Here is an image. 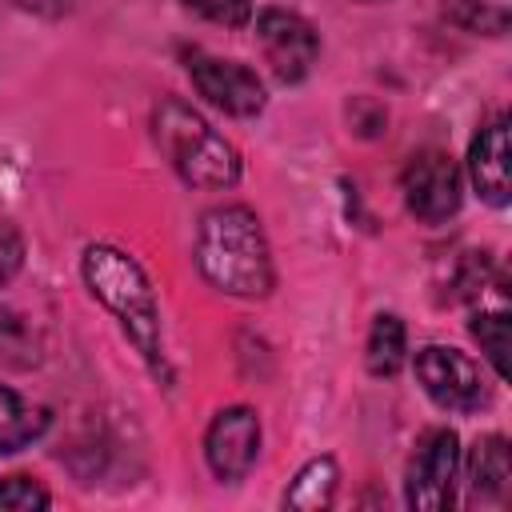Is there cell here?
<instances>
[{
    "label": "cell",
    "mask_w": 512,
    "mask_h": 512,
    "mask_svg": "<svg viewBox=\"0 0 512 512\" xmlns=\"http://www.w3.org/2000/svg\"><path fill=\"white\" fill-rule=\"evenodd\" d=\"M48 428V412L0 384V452H20Z\"/></svg>",
    "instance_id": "obj_11"
},
{
    "label": "cell",
    "mask_w": 512,
    "mask_h": 512,
    "mask_svg": "<svg viewBox=\"0 0 512 512\" xmlns=\"http://www.w3.org/2000/svg\"><path fill=\"white\" fill-rule=\"evenodd\" d=\"M0 360L16 368H32L40 360L36 332L20 312H0Z\"/></svg>",
    "instance_id": "obj_16"
},
{
    "label": "cell",
    "mask_w": 512,
    "mask_h": 512,
    "mask_svg": "<svg viewBox=\"0 0 512 512\" xmlns=\"http://www.w3.org/2000/svg\"><path fill=\"white\" fill-rule=\"evenodd\" d=\"M188 72L192 84L200 88V96H208L216 108L232 112V116H256L264 108V84L252 68L236 64V60H220L208 52H188Z\"/></svg>",
    "instance_id": "obj_8"
},
{
    "label": "cell",
    "mask_w": 512,
    "mask_h": 512,
    "mask_svg": "<svg viewBox=\"0 0 512 512\" xmlns=\"http://www.w3.org/2000/svg\"><path fill=\"white\" fill-rule=\"evenodd\" d=\"M184 4L200 16H208L212 24H228V28H236L252 16V0H184Z\"/></svg>",
    "instance_id": "obj_19"
},
{
    "label": "cell",
    "mask_w": 512,
    "mask_h": 512,
    "mask_svg": "<svg viewBox=\"0 0 512 512\" xmlns=\"http://www.w3.org/2000/svg\"><path fill=\"white\" fill-rule=\"evenodd\" d=\"M84 280H88L92 296L124 324V332L132 336V344L140 348V356L160 372L164 368L160 308H156V292H152L144 268L132 256H124L120 248L92 244L84 252Z\"/></svg>",
    "instance_id": "obj_2"
},
{
    "label": "cell",
    "mask_w": 512,
    "mask_h": 512,
    "mask_svg": "<svg viewBox=\"0 0 512 512\" xmlns=\"http://www.w3.org/2000/svg\"><path fill=\"white\" fill-rule=\"evenodd\" d=\"M336 480H340L336 460L332 456H316V460H308L300 468V476L284 492V504L288 508H328L332 496H336Z\"/></svg>",
    "instance_id": "obj_13"
},
{
    "label": "cell",
    "mask_w": 512,
    "mask_h": 512,
    "mask_svg": "<svg viewBox=\"0 0 512 512\" xmlns=\"http://www.w3.org/2000/svg\"><path fill=\"white\" fill-rule=\"evenodd\" d=\"M20 260H24V240H20V232H16L12 224H0V284H8V280L16 276Z\"/></svg>",
    "instance_id": "obj_20"
},
{
    "label": "cell",
    "mask_w": 512,
    "mask_h": 512,
    "mask_svg": "<svg viewBox=\"0 0 512 512\" xmlns=\"http://www.w3.org/2000/svg\"><path fill=\"white\" fill-rule=\"evenodd\" d=\"M416 380L440 408H452V412H472L488 400V384L476 360L444 344H428L416 352Z\"/></svg>",
    "instance_id": "obj_5"
},
{
    "label": "cell",
    "mask_w": 512,
    "mask_h": 512,
    "mask_svg": "<svg viewBox=\"0 0 512 512\" xmlns=\"http://www.w3.org/2000/svg\"><path fill=\"white\" fill-rule=\"evenodd\" d=\"M256 452H260V420H256V412L244 408V404L216 412V420L208 424V436H204L208 468L220 480H244L248 468L256 464Z\"/></svg>",
    "instance_id": "obj_9"
},
{
    "label": "cell",
    "mask_w": 512,
    "mask_h": 512,
    "mask_svg": "<svg viewBox=\"0 0 512 512\" xmlns=\"http://www.w3.org/2000/svg\"><path fill=\"white\" fill-rule=\"evenodd\" d=\"M256 40H260V52L264 60L272 64V72L284 80V84H296L312 72L316 56H320V36L316 28L296 16V12H284V8H268L260 12L256 20Z\"/></svg>",
    "instance_id": "obj_6"
},
{
    "label": "cell",
    "mask_w": 512,
    "mask_h": 512,
    "mask_svg": "<svg viewBox=\"0 0 512 512\" xmlns=\"http://www.w3.org/2000/svg\"><path fill=\"white\" fill-rule=\"evenodd\" d=\"M48 504H52V496L32 476L0 480V512H32V508H48Z\"/></svg>",
    "instance_id": "obj_18"
},
{
    "label": "cell",
    "mask_w": 512,
    "mask_h": 512,
    "mask_svg": "<svg viewBox=\"0 0 512 512\" xmlns=\"http://www.w3.org/2000/svg\"><path fill=\"white\" fill-rule=\"evenodd\" d=\"M468 172H472V184L476 192L488 200V204H508V192H512V172H508V120L504 116H492L472 148H468Z\"/></svg>",
    "instance_id": "obj_10"
},
{
    "label": "cell",
    "mask_w": 512,
    "mask_h": 512,
    "mask_svg": "<svg viewBox=\"0 0 512 512\" xmlns=\"http://www.w3.org/2000/svg\"><path fill=\"white\" fill-rule=\"evenodd\" d=\"M440 4L460 28L484 32V36L508 32V20H512V0H440Z\"/></svg>",
    "instance_id": "obj_15"
},
{
    "label": "cell",
    "mask_w": 512,
    "mask_h": 512,
    "mask_svg": "<svg viewBox=\"0 0 512 512\" xmlns=\"http://www.w3.org/2000/svg\"><path fill=\"white\" fill-rule=\"evenodd\" d=\"M196 268L220 292L268 296L272 256H268V240H264L256 212L244 204L212 208L196 232Z\"/></svg>",
    "instance_id": "obj_1"
},
{
    "label": "cell",
    "mask_w": 512,
    "mask_h": 512,
    "mask_svg": "<svg viewBox=\"0 0 512 512\" xmlns=\"http://www.w3.org/2000/svg\"><path fill=\"white\" fill-rule=\"evenodd\" d=\"M404 324H400V316H392V312H384V316H376V324H372V332H368V372L372 376H392L400 364H404Z\"/></svg>",
    "instance_id": "obj_14"
},
{
    "label": "cell",
    "mask_w": 512,
    "mask_h": 512,
    "mask_svg": "<svg viewBox=\"0 0 512 512\" xmlns=\"http://www.w3.org/2000/svg\"><path fill=\"white\" fill-rule=\"evenodd\" d=\"M368 4H376V0H368Z\"/></svg>",
    "instance_id": "obj_22"
},
{
    "label": "cell",
    "mask_w": 512,
    "mask_h": 512,
    "mask_svg": "<svg viewBox=\"0 0 512 512\" xmlns=\"http://www.w3.org/2000/svg\"><path fill=\"white\" fill-rule=\"evenodd\" d=\"M468 476H472V492L476 496L500 500L508 492L512 468H508V444H504V436H484L476 444V452L468 460Z\"/></svg>",
    "instance_id": "obj_12"
},
{
    "label": "cell",
    "mask_w": 512,
    "mask_h": 512,
    "mask_svg": "<svg viewBox=\"0 0 512 512\" xmlns=\"http://www.w3.org/2000/svg\"><path fill=\"white\" fill-rule=\"evenodd\" d=\"M156 144L168 156V164L196 188H232L240 180V152L184 100L168 96L160 100L156 116Z\"/></svg>",
    "instance_id": "obj_3"
},
{
    "label": "cell",
    "mask_w": 512,
    "mask_h": 512,
    "mask_svg": "<svg viewBox=\"0 0 512 512\" xmlns=\"http://www.w3.org/2000/svg\"><path fill=\"white\" fill-rule=\"evenodd\" d=\"M456 432L452 428H428L408 460V480H404V500L408 508L420 512H444L452 504V484H456Z\"/></svg>",
    "instance_id": "obj_4"
},
{
    "label": "cell",
    "mask_w": 512,
    "mask_h": 512,
    "mask_svg": "<svg viewBox=\"0 0 512 512\" xmlns=\"http://www.w3.org/2000/svg\"><path fill=\"white\" fill-rule=\"evenodd\" d=\"M472 336L480 340V348H484V356L492 360V368H496V376H508V316L504 312H484V316H476L472 320Z\"/></svg>",
    "instance_id": "obj_17"
},
{
    "label": "cell",
    "mask_w": 512,
    "mask_h": 512,
    "mask_svg": "<svg viewBox=\"0 0 512 512\" xmlns=\"http://www.w3.org/2000/svg\"><path fill=\"white\" fill-rule=\"evenodd\" d=\"M76 0H20V8L36 12V16H64Z\"/></svg>",
    "instance_id": "obj_21"
},
{
    "label": "cell",
    "mask_w": 512,
    "mask_h": 512,
    "mask_svg": "<svg viewBox=\"0 0 512 512\" xmlns=\"http://www.w3.org/2000/svg\"><path fill=\"white\" fill-rule=\"evenodd\" d=\"M400 184H404V200H408L412 216H420L428 224H440L460 208V168L436 148L416 152L408 160Z\"/></svg>",
    "instance_id": "obj_7"
}]
</instances>
